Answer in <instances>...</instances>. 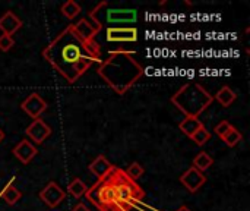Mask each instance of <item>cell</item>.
I'll list each match as a JSON object with an SVG mask.
<instances>
[{
	"label": "cell",
	"instance_id": "6da1fadb",
	"mask_svg": "<svg viewBox=\"0 0 250 211\" xmlns=\"http://www.w3.org/2000/svg\"><path fill=\"white\" fill-rule=\"evenodd\" d=\"M42 57L69 84L76 82L95 62L101 63V46L95 41H82L67 25L44 50Z\"/></svg>",
	"mask_w": 250,
	"mask_h": 211
},
{
	"label": "cell",
	"instance_id": "7a4b0ae2",
	"mask_svg": "<svg viewBox=\"0 0 250 211\" xmlns=\"http://www.w3.org/2000/svg\"><path fill=\"white\" fill-rule=\"evenodd\" d=\"M144 68L133 59L132 53H110L108 59L103 60L97 73L104 82L119 95L126 94L144 75Z\"/></svg>",
	"mask_w": 250,
	"mask_h": 211
},
{
	"label": "cell",
	"instance_id": "3957f363",
	"mask_svg": "<svg viewBox=\"0 0 250 211\" xmlns=\"http://www.w3.org/2000/svg\"><path fill=\"white\" fill-rule=\"evenodd\" d=\"M214 101V97L198 82L185 84L173 97L171 103L186 116L198 117Z\"/></svg>",
	"mask_w": 250,
	"mask_h": 211
},
{
	"label": "cell",
	"instance_id": "277c9868",
	"mask_svg": "<svg viewBox=\"0 0 250 211\" xmlns=\"http://www.w3.org/2000/svg\"><path fill=\"white\" fill-rule=\"evenodd\" d=\"M111 172L105 178L98 179L92 188L86 189V198L100 211H126L117 203Z\"/></svg>",
	"mask_w": 250,
	"mask_h": 211
},
{
	"label": "cell",
	"instance_id": "5b68a950",
	"mask_svg": "<svg viewBox=\"0 0 250 211\" xmlns=\"http://www.w3.org/2000/svg\"><path fill=\"white\" fill-rule=\"evenodd\" d=\"M111 179L114 184V191H116V198L117 203L125 209L126 211H129V209L132 207V204L135 201H142V198L145 197L144 189L133 181H130L125 170L119 169L114 166L113 172H111Z\"/></svg>",
	"mask_w": 250,
	"mask_h": 211
},
{
	"label": "cell",
	"instance_id": "8992f818",
	"mask_svg": "<svg viewBox=\"0 0 250 211\" xmlns=\"http://www.w3.org/2000/svg\"><path fill=\"white\" fill-rule=\"evenodd\" d=\"M105 10L100 9V3L95 6V9L89 13V19L100 23L101 26L107 25V28H111L117 23H133L138 21V10L136 9H116L108 7V3L104 4Z\"/></svg>",
	"mask_w": 250,
	"mask_h": 211
},
{
	"label": "cell",
	"instance_id": "52a82bcc",
	"mask_svg": "<svg viewBox=\"0 0 250 211\" xmlns=\"http://www.w3.org/2000/svg\"><path fill=\"white\" fill-rule=\"evenodd\" d=\"M70 28L72 31L76 34L78 38H81L82 41H91V40H95V35L103 29V26L97 22H94L92 19H81L78 21L76 23H70Z\"/></svg>",
	"mask_w": 250,
	"mask_h": 211
},
{
	"label": "cell",
	"instance_id": "ba28073f",
	"mask_svg": "<svg viewBox=\"0 0 250 211\" xmlns=\"http://www.w3.org/2000/svg\"><path fill=\"white\" fill-rule=\"evenodd\" d=\"M105 38L110 43H135L138 41V29L133 26H111L105 29Z\"/></svg>",
	"mask_w": 250,
	"mask_h": 211
},
{
	"label": "cell",
	"instance_id": "9c48e42d",
	"mask_svg": "<svg viewBox=\"0 0 250 211\" xmlns=\"http://www.w3.org/2000/svg\"><path fill=\"white\" fill-rule=\"evenodd\" d=\"M40 200L44 201V204H47L50 209H56L59 207L64 200H66V192L63 191V188H60L56 182H50L47 184V187L38 194Z\"/></svg>",
	"mask_w": 250,
	"mask_h": 211
},
{
	"label": "cell",
	"instance_id": "30bf717a",
	"mask_svg": "<svg viewBox=\"0 0 250 211\" xmlns=\"http://www.w3.org/2000/svg\"><path fill=\"white\" fill-rule=\"evenodd\" d=\"M21 109H22L29 117H32V119L35 120V119H40V116L47 110V103H45V100H44L40 94L32 93V94H29V95L22 101Z\"/></svg>",
	"mask_w": 250,
	"mask_h": 211
},
{
	"label": "cell",
	"instance_id": "8fae6325",
	"mask_svg": "<svg viewBox=\"0 0 250 211\" xmlns=\"http://www.w3.org/2000/svg\"><path fill=\"white\" fill-rule=\"evenodd\" d=\"M180 184L189 191V192H198L205 184H207V176L205 173L199 172L195 167H189L182 176H180Z\"/></svg>",
	"mask_w": 250,
	"mask_h": 211
},
{
	"label": "cell",
	"instance_id": "7c38bea8",
	"mask_svg": "<svg viewBox=\"0 0 250 211\" xmlns=\"http://www.w3.org/2000/svg\"><path fill=\"white\" fill-rule=\"evenodd\" d=\"M25 135L32 140L35 144H42L50 135H51V128L40 117L35 119L26 129H25Z\"/></svg>",
	"mask_w": 250,
	"mask_h": 211
},
{
	"label": "cell",
	"instance_id": "4fadbf2b",
	"mask_svg": "<svg viewBox=\"0 0 250 211\" xmlns=\"http://www.w3.org/2000/svg\"><path fill=\"white\" fill-rule=\"evenodd\" d=\"M13 156L22 163V164H28L32 162V159L37 156L38 150L35 145H32L28 140H22L13 150H12Z\"/></svg>",
	"mask_w": 250,
	"mask_h": 211
},
{
	"label": "cell",
	"instance_id": "5bb4252c",
	"mask_svg": "<svg viewBox=\"0 0 250 211\" xmlns=\"http://www.w3.org/2000/svg\"><path fill=\"white\" fill-rule=\"evenodd\" d=\"M21 28H22V21L12 10H6L0 16V31L4 35H10L12 37Z\"/></svg>",
	"mask_w": 250,
	"mask_h": 211
},
{
	"label": "cell",
	"instance_id": "9a60e30c",
	"mask_svg": "<svg viewBox=\"0 0 250 211\" xmlns=\"http://www.w3.org/2000/svg\"><path fill=\"white\" fill-rule=\"evenodd\" d=\"M113 169H114V166H113L104 156H98V157L89 164V172H91L94 176H97V179L105 178Z\"/></svg>",
	"mask_w": 250,
	"mask_h": 211
},
{
	"label": "cell",
	"instance_id": "2e32d148",
	"mask_svg": "<svg viewBox=\"0 0 250 211\" xmlns=\"http://www.w3.org/2000/svg\"><path fill=\"white\" fill-rule=\"evenodd\" d=\"M201 126H204V123L199 120V117H193V116H186L182 122H180V125H179V129L186 135V137H189V138H192L193 137V134L201 128Z\"/></svg>",
	"mask_w": 250,
	"mask_h": 211
},
{
	"label": "cell",
	"instance_id": "e0dca14e",
	"mask_svg": "<svg viewBox=\"0 0 250 211\" xmlns=\"http://www.w3.org/2000/svg\"><path fill=\"white\" fill-rule=\"evenodd\" d=\"M21 198H22V192L13 185V181L1 192V200H4V203L9 206H15Z\"/></svg>",
	"mask_w": 250,
	"mask_h": 211
},
{
	"label": "cell",
	"instance_id": "ac0fdd59",
	"mask_svg": "<svg viewBox=\"0 0 250 211\" xmlns=\"http://www.w3.org/2000/svg\"><path fill=\"white\" fill-rule=\"evenodd\" d=\"M215 98L217 101L223 106V107H230L236 98H237V94L230 88V87H223L217 94H215Z\"/></svg>",
	"mask_w": 250,
	"mask_h": 211
},
{
	"label": "cell",
	"instance_id": "d6986e66",
	"mask_svg": "<svg viewBox=\"0 0 250 211\" xmlns=\"http://www.w3.org/2000/svg\"><path fill=\"white\" fill-rule=\"evenodd\" d=\"M192 163H193V164H192V167H195V169H198L199 172L205 173V172L212 166L214 159H212L208 153L201 151L199 154H196V157L193 159V162H192Z\"/></svg>",
	"mask_w": 250,
	"mask_h": 211
},
{
	"label": "cell",
	"instance_id": "ffe728a7",
	"mask_svg": "<svg viewBox=\"0 0 250 211\" xmlns=\"http://www.w3.org/2000/svg\"><path fill=\"white\" fill-rule=\"evenodd\" d=\"M86 185L79 179V178H75L70 184H69V187H67V192L73 197V198H81L85 192H86Z\"/></svg>",
	"mask_w": 250,
	"mask_h": 211
},
{
	"label": "cell",
	"instance_id": "44dd1931",
	"mask_svg": "<svg viewBox=\"0 0 250 211\" xmlns=\"http://www.w3.org/2000/svg\"><path fill=\"white\" fill-rule=\"evenodd\" d=\"M221 140L224 141V144H226L227 147L233 148V147H236V145L243 140V135H242V132H240L239 129H236V128L233 126Z\"/></svg>",
	"mask_w": 250,
	"mask_h": 211
},
{
	"label": "cell",
	"instance_id": "7402d4cb",
	"mask_svg": "<svg viewBox=\"0 0 250 211\" xmlns=\"http://www.w3.org/2000/svg\"><path fill=\"white\" fill-rule=\"evenodd\" d=\"M62 13L67 18V19H75L79 13H81V6L73 1V0H67L66 3H63L62 6Z\"/></svg>",
	"mask_w": 250,
	"mask_h": 211
},
{
	"label": "cell",
	"instance_id": "603a6c76",
	"mask_svg": "<svg viewBox=\"0 0 250 211\" xmlns=\"http://www.w3.org/2000/svg\"><path fill=\"white\" fill-rule=\"evenodd\" d=\"M125 173H126V176H127L130 181L136 182V181L145 173V169H144L138 162H133L132 164H129V167L125 170Z\"/></svg>",
	"mask_w": 250,
	"mask_h": 211
},
{
	"label": "cell",
	"instance_id": "cb8c5ba5",
	"mask_svg": "<svg viewBox=\"0 0 250 211\" xmlns=\"http://www.w3.org/2000/svg\"><path fill=\"white\" fill-rule=\"evenodd\" d=\"M192 140L195 141V144H196V145L204 147V145L211 140V134H209V131H208L205 126H201V128L193 134Z\"/></svg>",
	"mask_w": 250,
	"mask_h": 211
},
{
	"label": "cell",
	"instance_id": "d4e9b609",
	"mask_svg": "<svg viewBox=\"0 0 250 211\" xmlns=\"http://www.w3.org/2000/svg\"><path fill=\"white\" fill-rule=\"evenodd\" d=\"M15 44V40L10 35H0V51H9Z\"/></svg>",
	"mask_w": 250,
	"mask_h": 211
},
{
	"label": "cell",
	"instance_id": "484cf974",
	"mask_svg": "<svg viewBox=\"0 0 250 211\" xmlns=\"http://www.w3.org/2000/svg\"><path fill=\"white\" fill-rule=\"evenodd\" d=\"M231 128H233V125H231L229 120H221V122L215 126V134H217L220 138H223Z\"/></svg>",
	"mask_w": 250,
	"mask_h": 211
},
{
	"label": "cell",
	"instance_id": "4316f807",
	"mask_svg": "<svg viewBox=\"0 0 250 211\" xmlns=\"http://www.w3.org/2000/svg\"><path fill=\"white\" fill-rule=\"evenodd\" d=\"M72 211H89V209L85 206V204H82V203H79V204H76L75 207H73V210Z\"/></svg>",
	"mask_w": 250,
	"mask_h": 211
},
{
	"label": "cell",
	"instance_id": "83f0119b",
	"mask_svg": "<svg viewBox=\"0 0 250 211\" xmlns=\"http://www.w3.org/2000/svg\"><path fill=\"white\" fill-rule=\"evenodd\" d=\"M176 211H192V210H190L189 207H186V206H182L180 209H177V210H176Z\"/></svg>",
	"mask_w": 250,
	"mask_h": 211
},
{
	"label": "cell",
	"instance_id": "f1b7e54d",
	"mask_svg": "<svg viewBox=\"0 0 250 211\" xmlns=\"http://www.w3.org/2000/svg\"><path fill=\"white\" fill-rule=\"evenodd\" d=\"M3 140H4V132L1 131V132H0V142H1Z\"/></svg>",
	"mask_w": 250,
	"mask_h": 211
},
{
	"label": "cell",
	"instance_id": "f546056e",
	"mask_svg": "<svg viewBox=\"0 0 250 211\" xmlns=\"http://www.w3.org/2000/svg\"><path fill=\"white\" fill-rule=\"evenodd\" d=\"M0 132H1V129H0Z\"/></svg>",
	"mask_w": 250,
	"mask_h": 211
}]
</instances>
